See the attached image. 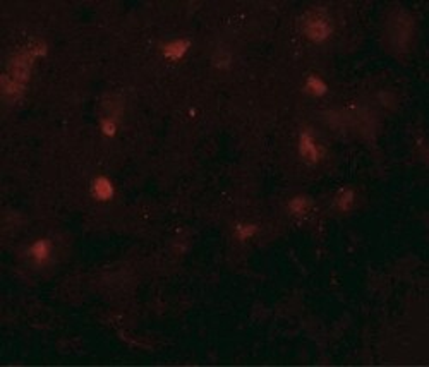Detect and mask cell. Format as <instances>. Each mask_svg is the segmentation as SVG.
Returning a JSON list of instances; mask_svg holds the SVG:
<instances>
[{
    "instance_id": "1",
    "label": "cell",
    "mask_w": 429,
    "mask_h": 367,
    "mask_svg": "<svg viewBox=\"0 0 429 367\" xmlns=\"http://www.w3.org/2000/svg\"><path fill=\"white\" fill-rule=\"evenodd\" d=\"M304 33L312 41H323L332 34V24L323 12H312L304 21Z\"/></svg>"
},
{
    "instance_id": "2",
    "label": "cell",
    "mask_w": 429,
    "mask_h": 367,
    "mask_svg": "<svg viewBox=\"0 0 429 367\" xmlns=\"http://www.w3.org/2000/svg\"><path fill=\"white\" fill-rule=\"evenodd\" d=\"M299 150H301V154H302V158H304L306 161H311V163H314V161L319 160V148H318V144L314 143V139H312L309 132H304L301 136V144H299Z\"/></svg>"
},
{
    "instance_id": "3",
    "label": "cell",
    "mask_w": 429,
    "mask_h": 367,
    "mask_svg": "<svg viewBox=\"0 0 429 367\" xmlns=\"http://www.w3.org/2000/svg\"><path fill=\"white\" fill-rule=\"evenodd\" d=\"M93 194L96 199L107 201L114 196V185H112V182L107 177H98L93 182Z\"/></svg>"
},
{
    "instance_id": "4",
    "label": "cell",
    "mask_w": 429,
    "mask_h": 367,
    "mask_svg": "<svg viewBox=\"0 0 429 367\" xmlns=\"http://www.w3.org/2000/svg\"><path fill=\"white\" fill-rule=\"evenodd\" d=\"M187 48H189V41H185V40L172 41V43L165 45L163 55L167 59H172V61H179L181 57H184V54L187 52Z\"/></svg>"
},
{
    "instance_id": "5",
    "label": "cell",
    "mask_w": 429,
    "mask_h": 367,
    "mask_svg": "<svg viewBox=\"0 0 429 367\" xmlns=\"http://www.w3.org/2000/svg\"><path fill=\"white\" fill-rule=\"evenodd\" d=\"M30 254L38 261V263H41V261L47 259L48 254H50V245H48L47 241H38V242H34L33 247H31Z\"/></svg>"
},
{
    "instance_id": "6",
    "label": "cell",
    "mask_w": 429,
    "mask_h": 367,
    "mask_svg": "<svg viewBox=\"0 0 429 367\" xmlns=\"http://www.w3.org/2000/svg\"><path fill=\"white\" fill-rule=\"evenodd\" d=\"M307 90L311 91L312 94H325L326 93V84L323 83L321 79H319V77H316V76H311L307 79Z\"/></svg>"
},
{
    "instance_id": "7",
    "label": "cell",
    "mask_w": 429,
    "mask_h": 367,
    "mask_svg": "<svg viewBox=\"0 0 429 367\" xmlns=\"http://www.w3.org/2000/svg\"><path fill=\"white\" fill-rule=\"evenodd\" d=\"M307 206H309V201L306 197H295V199L290 201V210L292 213H297V214H302L307 211Z\"/></svg>"
},
{
    "instance_id": "8",
    "label": "cell",
    "mask_w": 429,
    "mask_h": 367,
    "mask_svg": "<svg viewBox=\"0 0 429 367\" xmlns=\"http://www.w3.org/2000/svg\"><path fill=\"white\" fill-rule=\"evenodd\" d=\"M354 194L350 192V190H345V192L342 194V196L338 197V206H340V210H347V208L350 206V203H352V199H354Z\"/></svg>"
},
{
    "instance_id": "9",
    "label": "cell",
    "mask_w": 429,
    "mask_h": 367,
    "mask_svg": "<svg viewBox=\"0 0 429 367\" xmlns=\"http://www.w3.org/2000/svg\"><path fill=\"white\" fill-rule=\"evenodd\" d=\"M252 234H254V227H239V235H241V239H245Z\"/></svg>"
},
{
    "instance_id": "10",
    "label": "cell",
    "mask_w": 429,
    "mask_h": 367,
    "mask_svg": "<svg viewBox=\"0 0 429 367\" xmlns=\"http://www.w3.org/2000/svg\"><path fill=\"white\" fill-rule=\"evenodd\" d=\"M103 132L108 134V136H112V134L115 132V122L112 121H105L103 122Z\"/></svg>"
}]
</instances>
